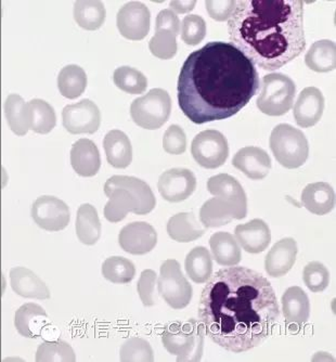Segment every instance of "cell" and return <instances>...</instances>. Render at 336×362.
I'll list each match as a JSON object with an SVG mask.
<instances>
[{"label":"cell","instance_id":"cell-1","mask_svg":"<svg viewBox=\"0 0 336 362\" xmlns=\"http://www.w3.org/2000/svg\"><path fill=\"white\" fill-rule=\"evenodd\" d=\"M279 318L272 284L250 268L218 270L202 291L199 323L214 343L231 353L260 346L272 335Z\"/></svg>","mask_w":336,"mask_h":362},{"label":"cell","instance_id":"cell-2","mask_svg":"<svg viewBox=\"0 0 336 362\" xmlns=\"http://www.w3.org/2000/svg\"><path fill=\"white\" fill-rule=\"evenodd\" d=\"M260 88L253 62L231 42H212L191 52L179 74L178 103L202 125L239 113Z\"/></svg>","mask_w":336,"mask_h":362},{"label":"cell","instance_id":"cell-3","mask_svg":"<svg viewBox=\"0 0 336 362\" xmlns=\"http://www.w3.org/2000/svg\"><path fill=\"white\" fill-rule=\"evenodd\" d=\"M233 46L254 65L278 70L306 48L304 3L301 0H239L228 20Z\"/></svg>","mask_w":336,"mask_h":362},{"label":"cell","instance_id":"cell-4","mask_svg":"<svg viewBox=\"0 0 336 362\" xmlns=\"http://www.w3.org/2000/svg\"><path fill=\"white\" fill-rule=\"evenodd\" d=\"M204 330L195 319L177 321L164 327L162 343L170 355L176 356L177 361H199L204 349Z\"/></svg>","mask_w":336,"mask_h":362},{"label":"cell","instance_id":"cell-5","mask_svg":"<svg viewBox=\"0 0 336 362\" xmlns=\"http://www.w3.org/2000/svg\"><path fill=\"white\" fill-rule=\"evenodd\" d=\"M269 144L279 164L288 170L301 168L308 158L306 136L289 124H280L274 128Z\"/></svg>","mask_w":336,"mask_h":362},{"label":"cell","instance_id":"cell-6","mask_svg":"<svg viewBox=\"0 0 336 362\" xmlns=\"http://www.w3.org/2000/svg\"><path fill=\"white\" fill-rule=\"evenodd\" d=\"M296 86L291 77L281 73L265 75L257 107L269 117H281L288 113L294 103Z\"/></svg>","mask_w":336,"mask_h":362},{"label":"cell","instance_id":"cell-7","mask_svg":"<svg viewBox=\"0 0 336 362\" xmlns=\"http://www.w3.org/2000/svg\"><path fill=\"white\" fill-rule=\"evenodd\" d=\"M172 99L166 90L151 89L146 95L137 98L130 105L132 121L144 129L162 127L170 117Z\"/></svg>","mask_w":336,"mask_h":362},{"label":"cell","instance_id":"cell-8","mask_svg":"<svg viewBox=\"0 0 336 362\" xmlns=\"http://www.w3.org/2000/svg\"><path fill=\"white\" fill-rule=\"evenodd\" d=\"M158 294L174 309L186 308L192 300L193 290L186 276L181 272L176 259L163 262L158 279Z\"/></svg>","mask_w":336,"mask_h":362},{"label":"cell","instance_id":"cell-9","mask_svg":"<svg viewBox=\"0 0 336 362\" xmlns=\"http://www.w3.org/2000/svg\"><path fill=\"white\" fill-rule=\"evenodd\" d=\"M191 154L202 168L207 170L221 168L229 156L227 138L218 130H204L193 139Z\"/></svg>","mask_w":336,"mask_h":362},{"label":"cell","instance_id":"cell-10","mask_svg":"<svg viewBox=\"0 0 336 362\" xmlns=\"http://www.w3.org/2000/svg\"><path fill=\"white\" fill-rule=\"evenodd\" d=\"M33 221L46 231L58 233L70 223V209L58 197L42 195L33 203L30 211Z\"/></svg>","mask_w":336,"mask_h":362},{"label":"cell","instance_id":"cell-11","mask_svg":"<svg viewBox=\"0 0 336 362\" xmlns=\"http://www.w3.org/2000/svg\"><path fill=\"white\" fill-rule=\"evenodd\" d=\"M63 127L72 134H95L101 124L99 107L89 99L64 107L62 111Z\"/></svg>","mask_w":336,"mask_h":362},{"label":"cell","instance_id":"cell-12","mask_svg":"<svg viewBox=\"0 0 336 362\" xmlns=\"http://www.w3.org/2000/svg\"><path fill=\"white\" fill-rule=\"evenodd\" d=\"M150 20V10L144 4L130 1L119 10L116 24L123 37L141 40L149 34Z\"/></svg>","mask_w":336,"mask_h":362},{"label":"cell","instance_id":"cell-13","mask_svg":"<svg viewBox=\"0 0 336 362\" xmlns=\"http://www.w3.org/2000/svg\"><path fill=\"white\" fill-rule=\"evenodd\" d=\"M158 188L164 200L172 203L183 202L195 192L197 178L187 168H172L161 175Z\"/></svg>","mask_w":336,"mask_h":362},{"label":"cell","instance_id":"cell-14","mask_svg":"<svg viewBox=\"0 0 336 362\" xmlns=\"http://www.w3.org/2000/svg\"><path fill=\"white\" fill-rule=\"evenodd\" d=\"M122 250L132 255L150 253L158 243V233L153 226L144 221L128 223L119 235Z\"/></svg>","mask_w":336,"mask_h":362},{"label":"cell","instance_id":"cell-15","mask_svg":"<svg viewBox=\"0 0 336 362\" xmlns=\"http://www.w3.org/2000/svg\"><path fill=\"white\" fill-rule=\"evenodd\" d=\"M325 97L315 87H307L299 93L293 114L297 125L301 128L315 126L323 117Z\"/></svg>","mask_w":336,"mask_h":362},{"label":"cell","instance_id":"cell-16","mask_svg":"<svg viewBox=\"0 0 336 362\" xmlns=\"http://www.w3.org/2000/svg\"><path fill=\"white\" fill-rule=\"evenodd\" d=\"M232 165L248 178L260 180L268 176L272 170V160L268 153L258 146H245L233 156Z\"/></svg>","mask_w":336,"mask_h":362},{"label":"cell","instance_id":"cell-17","mask_svg":"<svg viewBox=\"0 0 336 362\" xmlns=\"http://www.w3.org/2000/svg\"><path fill=\"white\" fill-rule=\"evenodd\" d=\"M299 249L292 238H285L277 242L265 258V270L272 278H280L288 274L295 262Z\"/></svg>","mask_w":336,"mask_h":362},{"label":"cell","instance_id":"cell-18","mask_svg":"<svg viewBox=\"0 0 336 362\" xmlns=\"http://www.w3.org/2000/svg\"><path fill=\"white\" fill-rule=\"evenodd\" d=\"M10 284L13 292L24 298L42 300L52 296L47 284L28 268H12L10 270Z\"/></svg>","mask_w":336,"mask_h":362},{"label":"cell","instance_id":"cell-19","mask_svg":"<svg viewBox=\"0 0 336 362\" xmlns=\"http://www.w3.org/2000/svg\"><path fill=\"white\" fill-rule=\"evenodd\" d=\"M234 235L244 251L250 254L262 253L272 242L269 226L262 219H253L244 225H238Z\"/></svg>","mask_w":336,"mask_h":362},{"label":"cell","instance_id":"cell-20","mask_svg":"<svg viewBox=\"0 0 336 362\" xmlns=\"http://www.w3.org/2000/svg\"><path fill=\"white\" fill-rule=\"evenodd\" d=\"M48 315L40 305L28 303L16 311L14 327L22 337L37 339L48 325Z\"/></svg>","mask_w":336,"mask_h":362},{"label":"cell","instance_id":"cell-21","mask_svg":"<svg viewBox=\"0 0 336 362\" xmlns=\"http://www.w3.org/2000/svg\"><path fill=\"white\" fill-rule=\"evenodd\" d=\"M71 165L77 175L81 177H93L101 166L99 149L91 139L77 140L71 149Z\"/></svg>","mask_w":336,"mask_h":362},{"label":"cell","instance_id":"cell-22","mask_svg":"<svg viewBox=\"0 0 336 362\" xmlns=\"http://www.w3.org/2000/svg\"><path fill=\"white\" fill-rule=\"evenodd\" d=\"M113 188L126 189L132 193L139 205V215H146L156 207V199L153 191L151 190L150 186L141 179L116 175L108 179L105 185V190Z\"/></svg>","mask_w":336,"mask_h":362},{"label":"cell","instance_id":"cell-23","mask_svg":"<svg viewBox=\"0 0 336 362\" xmlns=\"http://www.w3.org/2000/svg\"><path fill=\"white\" fill-rule=\"evenodd\" d=\"M207 190L214 197H221L232 203L246 217L248 197L241 184L234 177L228 174L211 177L207 181Z\"/></svg>","mask_w":336,"mask_h":362},{"label":"cell","instance_id":"cell-24","mask_svg":"<svg viewBox=\"0 0 336 362\" xmlns=\"http://www.w3.org/2000/svg\"><path fill=\"white\" fill-rule=\"evenodd\" d=\"M245 218L243 214L221 197H213L199 209V219L205 228H218L231 223L233 219Z\"/></svg>","mask_w":336,"mask_h":362},{"label":"cell","instance_id":"cell-25","mask_svg":"<svg viewBox=\"0 0 336 362\" xmlns=\"http://www.w3.org/2000/svg\"><path fill=\"white\" fill-rule=\"evenodd\" d=\"M281 303L285 322L299 327L307 322L311 315V303L303 288L291 286L282 295Z\"/></svg>","mask_w":336,"mask_h":362},{"label":"cell","instance_id":"cell-26","mask_svg":"<svg viewBox=\"0 0 336 362\" xmlns=\"http://www.w3.org/2000/svg\"><path fill=\"white\" fill-rule=\"evenodd\" d=\"M301 202L311 213L323 216L335 206V192L328 182H313L301 192Z\"/></svg>","mask_w":336,"mask_h":362},{"label":"cell","instance_id":"cell-27","mask_svg":"<svg viewBox=\"0 0 336 362\" xmlns=\"http://www.w3.org/2000/svg\"><path fill=\"white\" fill-rule=\"evenodd\" d=\"M105 156L110 165L126 168L132 162V146L129 138L119 129L110 130L103 140Z\"/></svg>","mask_w":336,"mask_h":362},{"label":"cell","instance_id":"cell-28","mask_svg":"<svg viewBox=\"0 0 336 362\" xmlns=\"http://www.w3.org/2000/svg\"><path fill=\"white\" fill-rule=\"evenodd\" d=\"M109 197V202L103 209L105 219L110 223H120L128 213L139 215V205L129 191L123 188H113L105 190Z\"/></svg>","mask_w":336,"mask_h":362},{"label":"cell","instance_id":"cell-29","mask_svg":"<svg viewBox=\"0 0 336 362\" xmlns=\"http://www.w3.org/2000/svg\"><path fill=\"white\" fill-rule=\"evenodd\" d=\"M212 254L218 265L232 267L241 262L239 243L231 233H216L209 239Z\"/></svg>","mask_w":336,"mask_h":362},{"label":"cell","instance_id":"cell-30","mask_svg":"<svg viewBox=\"0 0 336 362\" xmlns=\"http://www.w3.org/2000/svg\"><path fill=\"white\" fill-rule=\"evenodd\" d=\"M167 233L176 242L188 243L204 235L205 229L199 225L195 214L179 213L168 221Z\"/></svg>","mask_w":336,"mask_h":362},{"label":"cell","instance_id":"cell-31","mask_svg":"<svg viewBox=\"0 0 336 362\" xmlns=\"http://www.w3.org/2000/svg\"><path fill=\"white\" fill-rule=\"evenodd\" d=\"M76 235L79 241L85 245H95L101 235V223L95 207L85 203L77 211Z\"/></svg>","mask_w":336,"mask_h":362},{"label":"cell","instance_id":"cell-32","mask_svg":"<svg viewBox=\"0 0 336 362\" xmlns=\"http://www.w3.org/2000/svg\"><path fill=\"white\" fill-rule=\"evenodd\" d=\"M305 62L315 72H331L336 66L335 44L329 40L313 42L305 57Z\"/></svg>","mask_w":336,"mask_h":362},{"label":"cell","instance_id":"cell-33","mask_svg":"<svg viewBox=\"0 0 336 362\" xmlns=\"http://www.w3.org/2000/svg\"><path fill=\"white\" fill-rule=\"evenodd\" d=\"M74 19L83 30H99L107 16L105 5L99 0H79L74 4Z\"/></svg>","mask_w":336,"mask_h":362},{"label":"cell","instance_id":"cell-34","mask_svg":"<svg viewBox=\"0 0 336 362\" xmlns=\"http://www.w3.org/2000/svg\"><path fill=\"white\" fill-rule=\"evenodd\" d=\"M28 125L34 133L46 135L56 127V112L46 101L33 99L28 103Z\"/></svg>","mask_w":336,"mask_h":362},{"label":"cell","instance_id":"cell-35","mask_svg":"<svg viewBox=\"0 0 336 362\" xmlns=\"http://www.w3.org/2000/svg\"><path fill=\"white\" fill-rule=\"evenodd\" d=\"M187 274L195 284H205L213 272V258L204 246H197L187 255Z\"/></svg>","mask_w":336,"mask_h":362},{"label":"cell","instance_id":"cell-36","mask_svg":"<svg viewBox=\"0 0 336 362\" xmlns=\"http://www.w3.org/2000/svg\"><path fill=\"white\" fill-rule=\"evenodd\" d=\"M6 119L10 129L16 136H25L30 130L28 125V103H25L23 98L20 95L12 93L6 99L5 105Z\"/></svg>","mask_w":336,"mask_h":362},{"label":"cell","instance_id":"cell-37","mask_svg":"<svg viewBox=\"0 0 336 362\" xmlns=\"http://www.w3.org/2000/svg\"><path fill=\"white\" fill-rule=\"evenodd\" d=\"M87 87V75L76 64L66 65L58 75V88L67 99H76L83 95Z\"/></svg>","mask_w":336,"mask_h":362},{"label":"cell","instance_id":"cell-38","mask_svg":"<svg viewBox=\"0 0 336 362\" xmlns=\"http://www.w3.org/2000/svg\"><path fill=\"white\" fill-rule=\"evenodd\" d=\"M103 276L112 284H129L136 276V267L127 258L113 256L103 262Z\"/></svg>","mask_w":336,"mask_h":362},{"label":"cell","instance_id":"cell-39","mask_svg":"<svg viewBox=\"0 0 336 362\" xmlns=\"http://www.w3.org/2000/svg\"><path fill=\"white\" fill-rule=\"evenodd\" d=\"M35 360L37 362H74L76 355L70 344L58 339L40 344Z\"/></svg>","mask_w":336,"mask_h":362},{"label":"cell","instance_id":"cell-40","mask_svg":"<svg viewBox=\"0 0 336 362\" xmlns=\"http://www.w3.org/2000/svg\"><path fill=\"white\" fill-rule=\"evenodd\" d=\"M113 81L117 88L130 95L144 93L148 87L146 77L140 71L130 66H121L116 69Z\"/></svg>","mask_w":336,"mask_h":362},{"label":"cell","instance_id":"cell-41","mask_svg":"<svg viewBox=\"0 0 336 362\" xmlns=\"http://www.w3.org/2000/svg\"><path fill=\"white\" fill-rule=\"evenodd\" d=\"M120 359L121 361H153V349L146 339L132 337L122 345Z\"/></svg>","mask_w":336,"mask_h":362},{"label":"cell","instance_id":"cell-42","mask_svg":"<svg viewBox=\"0 0 336 362\" xmlns=\"http://www.w3.org/2000/svg\"><path fill=\"white\" fill-rule=\"evenodd\" d=\"M177 36L166 30H158L156 35L151 38L149 48L151 54L161 60H170L177 54Z\"/></svg>","mask_w":336,"mask_h":362},{"label":"cell","instance_id":"cell-43","mask_svg":"<svg viewBox=\"0 0 336 362\" xmlns=\"http://www.w3.org/2000/svg\"><path fill=\"white\" fill-rule=\"evenodd\" d=\"M181 40L189 46H197L207 35V23L202 16L189 14L181 24Z\"/></svg>","mask_w":336,"mask_h":362},{"label":"cell","instance_id":"cell-44","mask_svg":"<svg viewBox=\"0 0 336 362\" xmlns=\"http://www.w3.org/2000/svg\"><path fill=\"white\" fill-rule=\"evenodd\" d=\"M303 280L311 292L320 293L329 286L330 272L321 262H311L304 268Z\"/></svg>","mask_w":336,"mask_h":362},{"label":"cell","instance_id":"cell-45","mask_svg":"<svg viewBox=\"0 0 336 362\" xmlns=\"http://www.w3.org/2000/svg\"><path fill=\"white\" fill-rule=\"evenodd\" d=\"M156 272L152 269L144 270L137 284L140 300L146 307L154 306L158 303L156 294Z\"/></svg>","mask_w":336,"mask_h":362},{"label":"cell","instance_id":"cell-46","mask_svg":"<svg viewBox=\"0 0 336 362\" xmlns=\"http://www.w3.org/2000/svg\"><path fill=\"white\" fill-rule=\"evenodd\" d=\"M165 152L173 156L185 153L187 149V136L185 130L178 125H172L165 132L163 137Z\"/></svg>","mask_w":336,"mask_h":362},{"label":"cell","instance_id":"cell-47","mask_svg":"<svg viewBox=\"0 0 336 362\" xmlns=\"http://www.w3.org/2000/svg\"><path fill=\"white\" fill-rule=\"evenodd\" d=\"M237 0H207L205 7L212 19L218 22L227 21L233 13Z\"/></svg>","mask_w":336,"mask_h":362},{"label":"cell","instance_id":"cell-48","mask_svg":"<svg viewBox=\"0 0 336 362\" xmlns=\"http://www.w3.org/2000/svg\"><path fill=\"white\" fill-rule=\"evenodd\" d=\"M166 30L178 36L180 33V21L177 14L170 9H164L156 16V32Z\"/></svg>","mask_w":336,"mask_h":362},{"label":"cell","instance_id":"cell-49","mask_svg":"<svg viewBox=\"0 0 336 362\" xmlns=\"http://www.w3.org/2000/svg\"><path fill=\"white\" fill-rule=\"evenodd\" d=\"M197 1L195 0H183V1H170V10L176 13H188V12L192 11L195 9Z\"/></svg>","mask_w":336,"mask_h":362}]
</instances>
